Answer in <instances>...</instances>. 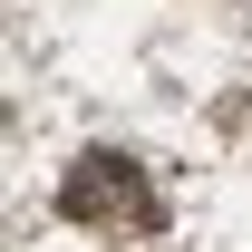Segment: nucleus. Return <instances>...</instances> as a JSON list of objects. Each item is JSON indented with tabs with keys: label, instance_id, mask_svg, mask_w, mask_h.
Listing matches in <instances>:
<instances>
[{
	"label": "nucleus",
	"instance_id": "1",
	"mask_svg": "<svg viewBox=\"0 0 252 252\" xmlns=\"http://www.w3.org/2000/svg\"><path fill=\"white\" fill-rule=\"evenodd\" d=\"M68 214H136V175H126L117 156H88L68 175Z\"/></svg>",
	"mask_w": 252,
	"mask_h": 252
}]
</instances>
